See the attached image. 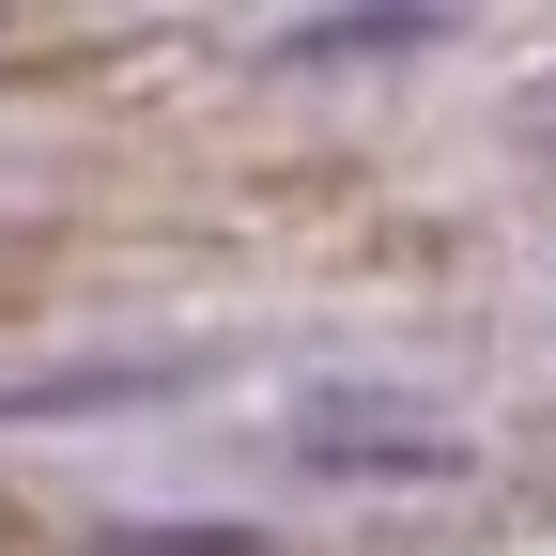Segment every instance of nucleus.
I'll return each instance as SVG.
<instances>
[{"instance_id": "1", "label": "nucleus", "mask_w": 556, "mask_h": 556, "mask_svg": "<svg viewBox=\"0 0 556 556\" xmlns=\"http://www.w3.org/2000/svg\"><path fill=\"white\" fill-rule=\"evenodd\" d=\"M294 464H309V479H464V433H433V417H402V402L325 387V402H294Z\"/></svg>"}]
</instances>
